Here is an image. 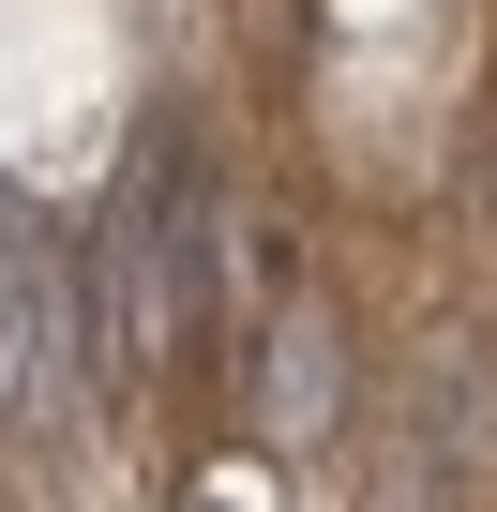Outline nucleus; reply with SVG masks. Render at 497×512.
<instances>
[{
	"label": "nucleus",
	"mask_w": 497,
	"mask_h": 512,
	"mask_svg": "<svg viewBox=\"0 0 497 512\" xmlns=\"http://www.w3.org/2000/svg\"><path fill=\"white\" fill-rule=\"evenodd\" d=\"M61 407H76V272L16 211V422H61Z\"/></svg>",
	"instance_id": "1"
}]
</instances>
